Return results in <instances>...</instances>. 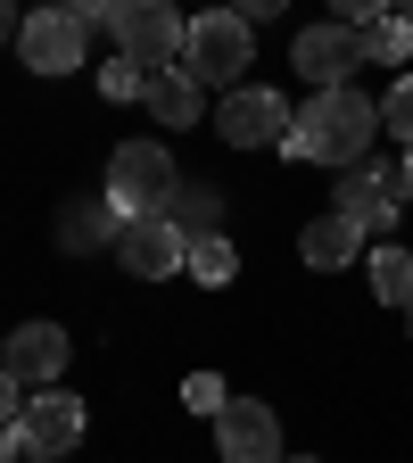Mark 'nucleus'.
Segmentation results:
<instances>
[{"mask_svg":"<svg viewBox=\"0 0 413 463\" xmlns=\"http://www.w3.org/2000/svg\"><path fill=\"white\" fill-rule=\"evenodd\" d=\"M108 33H116V58H125V67L165 75V67H183L191 17H174L165 0H116V9H108Z\"/></svg>","mask_w":413,"mask_h":463,"instance_id":"obj_2","label":"nucleus"},{"mask_svg":"<svg viewBox=\"0 0 413 463\" xmlns=\"http://www.w3.org/2000/svg\"><path fill=\"white\" fill-rule=\"evenodd\" d=\"M397 17H405V25H413V9H397Z\"/></svg>","mask_w":413,"mask_h":463,"instance_id":"obj_27","label":"nucleus"},{"mask_svg":"<svg viewBox=\"0 0 413 463\" xmlns=\"http://www.w3.org/2000/svg\"><path fill=\"white\" fill-rule=\"evenodd\" d=\"M99 91H108V99H141V91H149V75L116 58V67H99Z\"/></svg>","mask_w":413,"mask_h":463,"instance_id":"obj_22","label":"nucleus"},{"mask_svg":"<svg viewBox=\"0 0 413 463\" xmlns=\"http://www.w3.org/2000/svg\"><path fill=\"white\" fill-rule=\"evenodd\" d=\"M157 215H165V223L199 249V241H215V232H223V191H215V183H191V174H183V183H174V199H165Z\"/></svg>","mask_w":413,"mask_h":463,"instance_id":"obj_15","label":"nucleus"},{"mask_svg":"<svg viewBox=\"0 0 413 463\" xmlns=\"http://www.w3.org/2000/svg\"><path fill=\"white\" fill-rule=\"evenodd\" d=\"M183 397H191V414H207V422H223V405H231L215 373H191V389H183Z\"/></svg>","mask_w":413,"mask_h":463,"instance_id":"obj_21","label":"nucleus"},{"mask_svg":"<svg viewBox=\"0 0 413 463\" xmlns=\"http://www.w3.org/2000/svg\"><path fill=\"white\" fill-rule=\"evenodd\" d=\"M397 207H405V191H397V174H380V165H347L339 191H331V215H347L364 241L397 223Z\"/></svg>","mask_w":413,"mask_h":463,"instance_id":"obj_11","label":"nucleus"},{"mask_svg":"<svg viewBox=\"0 0 413 463\" xmlns=\"http://www.w3.org/2000/svg\"><path fill=\"white\" fill-rule=\"evenodd\" d=\"M380 133H397V141L413 149V75L389 83V99H380Z\"/></svg>","mask_w":413,"mask_h":463,"instance_id":"obj_20","label":"nucleus"},{"mask_svg":"<svg viewBox=\"0 0 413 463\" xmlns=\"http://www.w3.org/2000/svg\"><path fill=\"white\" fill-rule=\"evenodd\" d=\"M0 373H9L17 389H58V373H67V331L58 323H25V331H9L0 339Z\"/></svg>","mask_w":413,"mask_h":463,"instance_id":"obj_10","label":"nucleus"},{"mask_svg":"<svg viewBox=\"0 0 413 463\" xmlns=\"http://www.w3.org/2000/svg\"><path fill=\"white\" fill-rule=\"evenodd\" d=\"M289 67H298L314 91H347L356 67H364V42H356V25H306L298 42H289Z\"/></svg>","mask_w":413,"mask_h":463,"instance_id":"obj_6","label":"nucleus"},{"mask_svg":"<svg viewBox=\"0 0 413 463\" xmlns=\"http://www.w3.org/2000/svg\"><path fill=\"white\" fill-rule=\"evenodd\" d=\"M141 108L157 116V133H191L199 116H207V91L183 75V67H165V75H149V91H141Z\"/></svg>","mask_w":413,"mask_h":463,"instance_id":"obj_13","label":"nucleus"},{"mask_svg":"<svg viewBox=\"0 0 413 463\" xmlns=\"http://www.w3.org/2000/svg\"><path fill=\"white\" fill-rule=\"evenodd\" d=\"M257 58V33H249V17H231V9H207V17H191V42H183V75L207 91V83H223V91H240V67Z\"/></svg>","mask_w":413,"mask_h":463,"instance_id":"obj_3","label":"nucleus"},{"mask_svg":"<svg viewBox=\"0 0 413 463\" xmlns=\"http://www.w3.org/2000/svg\"><path fill=\"white\" fill-rule=\"evenodd\" d=\"M372 298L413 315V249H372Z\"/></svg>","mask_w":413,"mask_h":463,"instance_id":"obj_18","label":"nucleus"},{"mask_svg":"<svg viewBox=\"0 0 413 463\" xmlns=\"http://www.w3.org/2000/svg\"><path fill=\"white\" fill-rule=\"evenodd\" d=\"M116 265L141 273V281H165V273H183V265H191V241H183L165 215H133V223H125V241H116Z\"/></svg>","mask_w":413,"mask_h":463,"instance_id":"obj_12","label":"nucleus"},{"mask_svg":"<svg viewBox=\"0 0 413 463\" xmlns=\"http://www.w3.org/2000/svg\"><path fill=\"white\" fill-rule=\"evenodd\" d=\"M215 455L223 463H289L281 455V414L265 397H231L223 422H215Z\"/></svg>","mask_w":413,"mask_h":463,"instance_id":"obj_9","label":"nucleus"},{"mask_svg":"<svg viewBox=\"0 0 413 463\" xmlns=\"http://www.w3.org/2000/svg\"><path fill=\"white\" fill-rule=\"evenodd\" d=\"M25 405H33V389H17L9 373H0V430H17V414H25Z\"/></svg>","mask_w":413,"mask_h":463,"instance_id":"obj_23","label":"nucleus"},{"mask_svg":"<svg viewBox=\"0 0 413 463\" xmlns=\"http://www.w3.org/2000/svg\"><path fill=\"white\" fill-rule=\"evenodd\" d=\"M289 99L281 91H265V83H240V91H223V108H215V133L231 141V149H281L289 141Z\"/></svg>","mask_w":413,"mask_h":463,"instance_id":"obj_5","label":"nucleus"},{"mask_svg":"<svg viewBox=\"0 0 413 463\" xmlns=\"http://www.w3.org/2000/svg\"><path fill=\"white\" fill-rule=\"evenodd\" d=\"M298 257H306L314 273H347V265H364V232L347 223V215H314V223L298 232Z\"/></svg>","mask_w":413,"mask_h":463,"instance_id":"obj_14","label":"nucleus"},{"mask_svg":"<svg viewBox=\"0 0 413 463\" xmlns=\"http://www.w3.org/2000/svg\"><path fill=\"white\" fill-rule=\"evenodd\" d=\"M0 463H25V447H17V430H0Z\"/></svg>","mask_w":413,"mask_h":463,"instance_id":"obj_25","label":"nucleus"},{"mask_svg":"<svg viewBox=\"0 0 413 463\" xmlns=\"http://www.w3.org/2000/svg\"><path fill=\"white\" fill-rule=\"evenodd\" d=\"M191 281H207V289H223L231 273H240V257H231V241H223V232H215V241H199L191 249V265H183Z\"/></svg>","mask_w":413,"mask_h":463,"instance_id":"obj_19","label":"nucleus"},{"mask_svg":"<svg viewBox=\"0 0 413 463\" xmlns=\"http://www.w3.org/2000/svg\"><path fill=\"white\" fill-rule=\"evenodd\" d=\"M356 42H364V67H405V58H413V25H405L397 9L364 17V25H356Z\"/></svg>","mask_w":413,"mask_h":463,"instance_id":"obj_17","label":"nucleus"},{"mask_svg":"<svg viewBox=\"0 0 413 463\" xmlns=\"http://www.w3.org/2000/svg\"><path fill=\"white\" fill-rule=\"evenodd\" d=\"M298 463H314V455H298Z\"/></svg>","mask_w":413,"mask_h":463,"instance_id":"obj_28","label":"nucleus"},{"mask_svg":"<svg viewBox=\"0 0 413 463\" xmlns=\"http://www.w3.org/2000/svg\"><path fill=\"white\" fill-rule=\"evenodd\" d=\"M83 9H33L25 17V33H17V58L33 75H75L83 67Z\"/></svg>","mask_w":413,"mask_h":463,"instance_id":"obj_7","label":"nucleus"},{"mask_svg":"<svg viewBox=\"0 0 413 463\" xmlns=\"http://www.w3.org/2000/svg\"><path fill=\"white\" fill-rule=\"evenodd\" d=\"M372 133H380V99H364L356 83H347V91H314L298 108V125H289L281 157H306V165H339L347 174V165H364Z\"/></svg>","mask_w":413,"mask_h":463,"instance_id":"obj_1","label":"nucleus"},{"mask_svg":"<svg viewBox=\"0 0 413 463\" xmlns=\"http://www.w3.org/2000/svg\"><path fill=\"white\" fill-rule=\"evenodd\" d=\"M397 191H405V207H413V149H405V165H397Z\"/></svg>","mask_w":413,"mask_h":463,"instance_id":"obj_26","label":"nucleus"},{"mask_svg":"<svg viewBox=\"0 0 413 463\" xmlns=\"http://www.w3.org/2000/svg\"><path fill=\"white\" fill-rule=\"evenodd\" d=\"M125 207H116V199H83V207H67V215H58V241H67L75 257L83 249H116V241H125Z\"/></svg>","mask_w":413,"mask_h":463,"instance_id":"obj_16","label":"nucleus"},{"mask_svg":"<svg viewBox=\"0 0 413 463\" xmlns=\"http://www.w3.org/2000/svg\"><path fill=\"white\" fill-rule=\"evenodd\" d=\"M17 33H25V17L9 9V0H0V42H17Z\"/></svg>","mask_w":413,"mask_h":463,"instance_id":"obj_24","label":"nucleus"},{"mask_svg":"<svg viewBox=\"0 0 413 463\" xmlns=\"http://www.w3.org/2000/svg\"><path fill=\"white\" fill-rule=\"evenodd\" d=\"M83 397H67V389H42L25 414H17V447H25V463H58L75 439H83Z\"/></svg>","mask_w":413,"mask_h":463,"instance_id":"obj_8","label":"nucleus"},{"mask_svg":"<svg viewBox=\"0 0 413 463\" xmlns=\"http://www.w3.org/2000/svg\"><path fill=\"white\" fill-rule=\"evenodd\" d=\"M174 183H183V165L165 157V141H125L108 157V199L125 207V215H157L174 199Z\"/></svg>","mask_w":413,"mask_h":463,"instance_id":"obj_4","label":"nucleus"}]
</instances>
